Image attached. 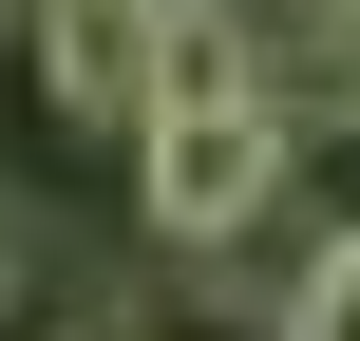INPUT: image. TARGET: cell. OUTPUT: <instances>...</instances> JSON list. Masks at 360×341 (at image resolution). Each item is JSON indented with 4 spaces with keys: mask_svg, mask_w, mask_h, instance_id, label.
<instances>
[{
    "mask_svg": "<svg viewBox=\"0 0 360 341\" xmlns=\"http://www.w3.org/2000/svg\"><path fill=\"white\" fill-rule=\"evenodd\" d=\"M323 76H342V95H360V0H323Z\"/></svg>",
    "mask_w": 360,
    "mask_h": 341,
    "instance_id": "5b68a950",
    "label": "cell"
},
{
    "mask_svg": "<svg viewBox=\"0 0 360 341\" xmlns=\"http://www.w3.org/2000/svg\"><path fill=\"white\" fill-rule=\"evenodd\" d=\"M133 341H285V304H209V285H152Z\"/></svg>",
    "mask_w": 360,
    "mask_h": 341,
    "instance_id": "3957f363",
    "label": "cell"
},
{
    "mask_svg": "<svg viewBox=\"0 0 360 341\" xmlns=\"http://www.w3.org/2000/svg\"><path fill=\"white\" fill-rule=\"evenodd\" d=\"M285 190H304V133H285L266 76H171V95H152V133H133V209H152V247H247Z\"/></svg>",
    "mask_w": 360,
    "mask_h": 341,
    "instance_id": "6da1fadb",
    "label": "cell"
},
{
    "mask_svg": "<svg viewBox=\"0 0 360 341\" xmlns=\"http://www.w3.org/2000/svg\"><path fill=\"white\" fill-rule=\"evenodd\" d=\"M0 341H76V323H38V304H0Z\"/></svg>",
    "mask_w": 360,
    "mask_h": 341,
    "instance_id": "8992f818",
    "label": "cell"
},
{
    "mask_svg": "<svg viewBox=\"0 0 360 341\" xmlns=\"http://www.w3.org/2000/svg\"><path fill=\"white\" fill-rule=\"evenodd\" d=\"M152 19L171 0H38V95L76 114V133H152Z\"/></svg>",
    "mask_w": 360,
    "mask_h": 341,
    "instance_id": "7a4b0ae2",
    "label": "cell"
},
{
    "mask_svg": "<svg viewBox=\"0 0 360 341\" xmlns=\"http://www.w3.org/2000/svg\"><path fill=\"white\" fill-rule=\"evenodd\" d=\"M285 341H360V228H342V247H304V285H285Z\"/></svg>",
    "mask_w": 360,
    "mask_h": 341,
    "instance_id": "277c9868",
    "label": "cell"
}]
</instances>
